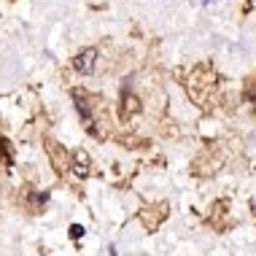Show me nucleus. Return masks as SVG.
Returning <instances> with one entry per match:
<instances>
[{
    "label": "nucleus",
    "mask_w": 256,
    "mask_h": 256,
    "mask_svg": "<svg viewBox=\"0 0 256 256\" xmlns=\"http://www.w3.org/2000/svg\"><path fill=\"white\" fill-rule=\"evenodd\" d=\"M94 60H98V49H84V52L76 54L73 65H76V70H78V73L89 76V73L94 70Z\"/></svg>",
    "instance_id": "obj_1"
},
{
    "label": "nucleus",
    "mask_w": 256,
    "mask_h": 256,
    "mask_svg": "<svg viewBox=\"0 0 256 256\" xmlns=\"http://www.w3.org/2000/svg\"><path fill=\"white\" fill-rule=\"evenodd\" d=\"M86 168H89V156L84 154V151H76V170L86 172Z\"/></svg>",
    "instance_id": "obj_2"
},
{
    "label": "nucleus",
    "mask_w": 256,
    "mask_h": 256,
    "mask_svg": "<svg viewBox=\"0 0 256 256\" xmlns=\"http://www.w3.org/2000/svg\"><path fill=\"white\" fill-rule=\"evenodd\" d=\"M0 148H3V159H6V164H14V156H11V143H8V138H3V140H0Z\"/></svg>",
    "instance_id": "obj_3"
},
{
    "label": "nucleus",
    "mask_w": 256,
    "mask_h": 256,
    "mask_svg": "<svg viewBox=\"0 0 256 256\" xmlns=\"http://www.w3.org/2000/svg\"><path fill=\"white\" fill-rule=\"evenodd\" d=\"M81 234H84V226H78V224H73V226H70V238H73V240H78V238H81Z\"/></svg>",
    "instance_id": "obj_4"
}]
</instances>
